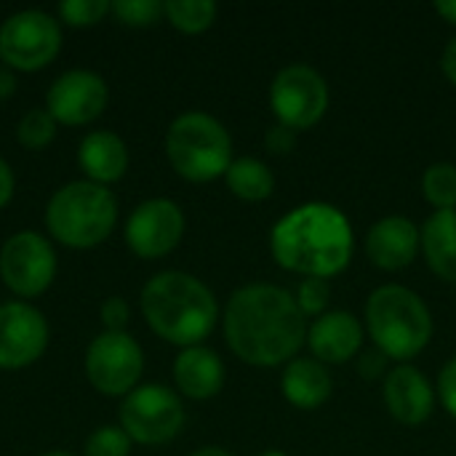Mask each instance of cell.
<instances>
[{
  "mask_svg": "<svg viewBox=\"0 0 456 456\" xmlns=\"http://www.w3.org/2000/svg\"><path fill=\"white\" fill-rule=\"evenodd\" d=\"M118 224V200L110 187L88 179L59 187L45 206L48 235L75 251L96 248Z\"/></svg>",
  "mask_w": 456,
  "mask_h": 456,
  "instance_id": "4",
  "label": "cell"
},
{
  "mask_svg": "<svg viewBox=\"0 0 456 456\" xmlns=\"http://www.w3.org/2000/svg\"><path fill=\"white\" fill-rule=\"evenodd\" d=\"M16 192V176H13V168L8 166L5 158H0V208H5L11 203Z\"/></svg>",
  "mask_w": 456,
  "mask_h": 456,
  "instance_id": "34",
  "label": "cell"
},
{
  "mask_svg": "<svg viewBox=\"0 0 456 456\" xmlns=\"http://www.w3.org/2000/svg\"><path fill=\"white\" fill-rule=\"evenodd\" d=\"M441 67H444V75L449 77V83L456 86V37L449 40V45L444 51V59H441Z\"/></svg>",
  "mask_w": 456,
  "mask_h": 456,
  "instance_id": "35",
  "label": "cell"
},
{
  "mask_svg": "<svg viewBox=\"0 0 456 456\" xmlns=\"http://www.w3.org/2000/svg\"><path fill=\"white\" fill-rule=\"evenodd\" d=\"M131 446L134 444L120 425H104L86 438L83 456H131Z\"/></svg>",
  "mask_w": 456,
  "mask_h": 456,
  "instance_id": "28",
  "label": "cell"
},
{
  "mask_svg": "<svg viewBox=\"0 0 456 456\" xmlns=\"http://www.w3.org/2000/svg\"><path fill=\"white\" fill-rule=\"evenodd\" d=\"M422 192L430 206L438 211L456 208V166L454 163H433L422 176Z\"/></svg>",
  "mask_w": 456,
  "mask_h": 456,
  "instance_id": "25",
  "label": "cell"
},
{
  "mask_svg": "<svg viewBox=\"0 0 456 456\" xmlns=\"http://www.w3.org/2000/svg\"><path fill=\"white\" fill-rule=\"evenodd\" d=\"M13 91H16V75H13L11 67L0 64V102L13 96Z\"/></svg>",
  "mask_w": 456,
  "mask_h": 456,
  "instance_id": "36",
  "label": "cell"
},
{
  "mask_svg": "<svg viewBox=\"0 0 456 456\" xmlns=\"http://www.w3.org/2000/svg\"><path fill=\"white\" fill-rule=\"evenodd\" d=\"M224 339L243 363L273 369L294 358L305 345V313L278 286H243L224 307Z\"/></svg>",
  "mask_w": 456,
  "mask_h": 456,
  "instance_id": "1",
  "label": "cell"
},
{
  "mask_svg": "<svg viewBox=\"0 0 456 456\" xmlns=\"http://www.w3.org/2000/svg\"><path fill=\"white\" fill-rule=\"evenodd\" d=\"M118 425L139 446H163L184 428L182 398L163 385H139L118 409Z\"/></svg>",
  "mask_w": 456,
  "mask_h": 456,
  "instance_id": "8",
  "label": "cell"
},
{
  "mask_svg": "<svg viewBox=\"0 0 456 456\" xmlns=\"http://www.w3.org/2000/svg\"><path fill=\"white\" fill-rule=\"evenodd\" d=\"M270 248L283 270L329 281L353 259V227L339 208L305 203L273 227Z\"/></svg>",
  "mask_w": 456,
  "mask_h": 456,
  "instance_id": "2",
  "label": "cell"
},
{
  "mask_svg": "<svg viewBox=\"0 0 456 456\" xmlns=\"http://www.w3.org/2000/svg\"><path fill=\"white\" fill-rule=\"evenodd\" d=\"M265 144H267V150L270 152H275V155H286V152H291L294 147H297V131H291V128H286V126H273L267 134H265Z\"/></svg>",
  "mask_w": 456,
  "mask_h": 456,
  "instance_id": "32",
  "label": "cell"
},
{
  "mask_svg": "<svg viewBox=\"0 0 456 456\" xmlns=\"http://www.w3.org/2000/svg\"><path fill=\"white\" fill-rule=\"evenodd\" d=\"M366 326L379 353L393 361L417 358L433 339L428 305L406 286H382L366 302Z\"/></svg>",
  "mask_w": 456,
  "mask_h": 456,
  "instance_id": "5",
  "label": "cell"
},
{
  "mask_svg": "<svg viewBox=\"0 0 456 456\" xmlns=\"http://www.w3.org/2000/svg\"><path fill=\"white\" fill-rule=\"evenodd\" d=\"M433 387L414 366H398L385 379V403L393 419L406 428H419L433 414Z\"/></svg>",
  "mask_w": 456,
  "mask_h": 456,
  "instance_id": "15",
  "label": "cell"
},
{
  "mask_svg": "<svg viewBox=\"0 0 456 456\" xmlns=\"http://www.w3.org/2000/svg\"><path fill=\"white\" fill-rule=\"evenodd\" d=\"M259 456H286L283 452H265V454H259Z\"/></svg>",
  "mask_w": 456,
  "mask_h": 456,
  "instance_id": "40",
  "label": "cell"
},
{
  "mask_svg": "<svg viewBox=\"0 0 456 456\" xmlns=\"http://www.w3.org/2000/svg\"><path fill=\"white\" fill-rule=\"evenodd\" d=\"M61 53V21L45 11L27 8L0 24V64L13 72H37Z\"/></svg>",
  "mask_w": 456,
  "mask_h": 456,
  "instance_id": "7",
  "label": "cell"
},
{
  "mask_svg": "<svg viewBox=\"0 0 456 456\" xmlns=\"http://www.w3.org/2000/svg\"><path fill=\"white\" fill-rule=\"evenodd\" d=\"M436 11L446 19V21H452L456 24V0H444V3H436Z\"/></svg>",
  "mask_w": 456,
  "mask_h": 456,
  "instance_id": "37",
  "label": "cell"
},
{
  "mask_svg": "<svg viewBox=\"0 0 456 456\" xmlns=\"http://www.w3.org/2000/svg\"><path fill=\"white\" fill-rule=\"evenodd\" d=\"M56 270L59 259L53 243L35 230L13 232L0 248V281L21 302L45 294L56 278Z\"/></svg>",
  "mask_w": 456,
  "mask_h": 456,
  "instance_id": "10",
  "label": "cell"
},
{
  "mask_svg": "<svg viewBox=\"0 0 456 456\" xmlns=\"http://www.w3.org/2000/svg\"><path fill=\"white\" fill-rule=\"evenodd\" d=\"M419 235L430 270L446 283H456V208L436 211Z\"/></svg>",
  "mask_w": 456,
  "mask_h": 456,
  "instance_id": "21",
  "label": "cell"
},
{
  "mask_svg": "<svg viewBox=\"0 0 456 456\" xmlns=\"http://www.w3.org/2000/svg\"><path fill=\"white\" fill-rule=\"evenodd\" d=\"M110 13L126 27H152L166 19L160 0H115Z\"/></svg>",
  "mask_w": 456,
  "mask_h": 456,
  "instance_id": "26",
  "label": "cell"
},
{
  "mask_svg": "<svg viewBox=\"0 0 456 456\" xmlns=\"http://www.w3.org/2000/svg\"><path fill=\"white\" fill-rule=\"evenodd\" d=\"M270 104L281 126L305 131L321 123L329 110V86L310 64L283 67L270 86Z\"/></svg>",
  "mask_w": 456,
  "mask_h": 456,
  "instance_id": "11",
  "label": "cell"
},
{
  "mask_svg": "<svg viewBox=\"0 0 456 456\" xmlns=\"http://www.w3.org/2000/svg\"><path fill=\"white\" fill-rule=\"evenodd\" d=\"M83 369L96 393L107 398H126L142 382L144 353L128 331H102L91 339Z\"/></svg>",
  "mask_w": 456,
  "mask_h": 456,
  "instance_id": "9",
  "label": "cell"
},
{
  "mask_svg": "<svg viewBox=\"0 0 456 456\" xmlns=\"http://www.w3.org/2000/svg\"><path fill=\"white\" fill-rule=\"evenodd\" d=\"M163 13L168 24L184 35L206 32L216 19V3L211 0H168L163 3Z\"/></svg>",
  "mask_w": 456,
  "mask_h": 456,
  "instance_id": "23",
  "label": "cell"
},
{
  "mask_svg": "<svg viewBox=\"0 0 456 456\" xmlns=\"http://www.w3.org/2000/svg\"><path fill=\"white\" fill-rule=\"evenodd\" d=\"M99 318H102L104 331H126V326L131 321V307L123 297H110L102 302Z\"/></svg>",
  "mask_w": 456,
  "mask_h": 456,
  "instance_id": "30",
  "label": "cell"
},
{
  "mask_svg": "<svg viewBox=\"0 0 456 456\" xmlns=\"http://www.w3.org/2000/svg\"><path fill=\"white\" fill-rule=\"evenodd\" d=\"M139 305L147 326L182 350L208 339L219 321V305L211 289L182 270L152 275L142 289Z\"/></svg>",
  "mask_w": 456,
  "mask_h": 456,
  "instance_id": "3",
  "label": "cell"
},
{
  "mask_svg": "<svg viewBox=\"0 0 456 456\" xmlns=\"http://www.w3.org/2000/svg\"><path fill=\"white\" fill-rule=\"evenodd\" d=\"M387 361H390V358H387L385 353H379V350H377V353H366V355L361 358V363H358V371H361V377L369 379V382H371V379H379V377L385 374V369H387Z\"/></svg>",
  "mask_w": 456,
  "mask_h": 456,
  "instance_id": "33",
  "label": "cell"
},
{
  "mask_svg": "<svg viewBox=\"0 0 456 456\" xmlns=\"http://www.w3.org/2000/svg\"><path fill=\"white\" fill-rule=\"evenodd\" d=\"M56 128H59V123L53 120V115L45 107H32L16 123V142L24 150L37 152V150H45L56 139Z\"/></svg>",
  "mask_w": 456,
  "mask_h": 456,
  "instance_id": "24",
  "label": "cell"
},
{
  "mask_svg": "<svg viewBox=\"0 0 456 456\" xmlns=\"http://www.w3.org/2000/svg\"><path fill=\"white\" fill-rule=\"evenodd\" d=\"M110 8H112V3H107V0H64V3H59L56 13L61 19V24L80 29V27H96L110 13Z\"/></svg>",
  "mask_w": 456,
  "mask_h": 456,
  "instance_id": "27",
  "label": "cell"
},
{
  "mask_svg": "<svg viewBox=\"0 0 456 456\" xmlns=\"http://www.w3.org/2000/svg\"><path fill=\"white\" fill-rule=\"evenodd\" d=\"M363 342V329L355 315L350 313H326L321 315L310 331L307 345L318 363H347Z\"/></svg>",
  "mask_w": 456,
  "mask_h": 456,
  "instance_id": "18",
  "label": "cell"
},
{
  "mask_svg": "<svg viewBox=\"0 0 456 456\" xmlns=\"http://www.w3.org/2000/svg\"><path fill=\"white\" fill-rule=\"evenodd\" d=\"M110 102V86L102 75L91 69H67L61 72L48 94H45V110L53 115L59 126H88L99 120Z\"/></svg>",
  "mask_w": 456,
  "mask_h": 456,
  "instance_id": "13",
  "label": "cell"
},
{
  "mask_svg": "<svg viewBox=\"0 0 456 456\" xmlns=\"http://www.w3.org/2000/svg\"><path fill=\"white\" fill-rule=\"evenodd\" d=\"M190 456H232V454H230V452H224V449H219V446H206V449L192 452Z\"/></svg>",
  "mask_w": 456,
  "mask_h": 456,
  "instance_id": "38",
  "label": "cell"
},
{
  "mask_svg": "<svg viewBox=\"0 0 456 456\" xmlns=\"http://www.w3.org/2000/svg\"><path fill=\"white\" fill-rule=\"evenodd\" d=\"M184 238V211L168 198L139 203L126 222V243L139 259H163Z\"/></svg>",
  "mask_w": 456,
  "mask_h": 456,
  "instance_id": "14",
  "label": "cell"
},
{
  "mask_svg": "<svg viewBox=\"0 0 456 456\" xmlns=\"http://www.w3.org/2000/svg\"><path fill=\"white\" fill-rule=\"evenodd\" d=\"M438 395L444 409L456 419V358H452L438 377Z\"/></svg>",
  "mask_w": 456,
  "mask_h": 456,
  "instance_id": "31",
  "label": "cell"
},
{
  "mask_svg": "<svg viewBox=\"0 0 456 456\" xmlns=\"http://www.w3.org/2000/svg\"><path fill=\"white\" fill-rule=\"evenodd\" d=\"M51 329L45 315L29 302L0 305V371H21L37 363L48 347Z\"/></svg>",
  "mask_w": 456,
  "mask_h": 456,
  "instance_id": "12",
  "label": "cell"
},
{
  "mask_svg": "<svg viewBox=\"0 0 456 456\" xmlns=\"http://www.w3.org/2000/svg\"><path fill=\"white\" fill-rule=\"evenodd\" d=\"M40 456H75V454H69V452H45V454H40Z\"/></svg>",
  "mask_w": 456,
  "mask_h": 456,
  "instance_id": "39",
  "label": "cell"
},
{
  "mask_svg": "<svg viewBox=\"0 0 456 456\" xmlns=\"http://www.w3.org/2000/svg\"><path fill=\"white\" fill-rule=\"evenodd\" d=\"M77 166L88 182L110 187L128 171V147L115 131H88L77 144Z\"/></svg>",
  "mask_w": 456,
  "mask_h": 456,
  "instance_id": "17",
  "label": "cell"
},
{
  "mask_svg": "<svg viewBox=\"0 0 456 456\" xmlns=\"http://www.w3.org/2000/svg\"><path fill=\"white\" fill-rule=\"evenodd\" d=\"M174 382L179 393L190 401H208L224 385V366L222 358L203 347H184L174 361Z\"/></svg>",
  "mask_w": 456,
  "mask_h": 456,
  "instance_id": "19",
  "label": "cell"
},
{
  "mask_svg": "<svg viewBox=\"0 0 456 456\" xmlns=\"http://www.w3.org/2000/svg\"><path fill=\"white\" fill-rule=\"evenodd\" d=\"M281 390L291 406L313 411L331 398V377L315 358H294L283 371Z\"/></svg>",
  "mask_w": 456,
  "mask_h": 456,
  "instance_id": "20",
  "label": "cell"
},
{
  "mask_svg": "<svg viewBox=\"0 0 456 456\" xmlns=\"http://www.w3.org/2000/svg\"><path fill=\"white\" fill-rule=\"evenodd\" d=\"M224 182L230 187V192L240 200H248V203H259V200H267L275 190V176L273 171L256 160V158H238L230 163L227 174H224Z\"/></svg>",
  "mask_w": 456,
  "mask_h": 456,
  "instance_id": "22",
  "label": "cell"
},
{
  "mask_svg": "<svg viewBox=\"0 0 456 456\" xmlns=\"http://www.w3.org/2000/svg\"><path fill=\"white\" fill-rule=\"evenodd\" d=\"M422 243L419 230L406 216H385L366 235V254L382 270H403Z\"/></svg>",
  "mask_w": 456,
  "mask_h": 456,
  "instance_id": "16",
  "label": "cell"
},
{
  "mask_svg": "<svg viewBox=\"0 0 456 456\" xmlns=\"http://www.w3.org/2000/svg\"><path fill=\"white\" fill-rule=\"evenodd\" d=\"M294 299L305 315H321L331 302V286L323 278H305Z\"/></svg>",
  "mask_w": 456,
  "mask_h": 456,
  "instance_id": "29",
  "label": "cell"
},
{
  "mask_svg": "<svg viewBox=\"0 0 456 456\" xmlns=\"http://www.w3.org/2000/svg\"><path fill=\"white\" fill-rule=\"evenodd\" d=\"M166 158L182 179L195 184L214 182L232 163V139L216 118L184 112L166 131Z\"/></svg>",
  "mask_w": 456,
  "mask_h": 456,
  "instance_id": "6",
  "label": "cell"
}]
</instances>
